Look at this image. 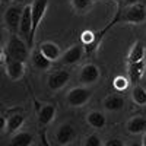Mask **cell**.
<instances>
[{
    "label": "cell",
    "mask_w": 146,
    "mask_h": 146,
    "mask_svg": "<svg viewBox=\"0 0 146 146\" xmlns=\"http://www.w3.org/2000/svg\"><path fill=\"white\" fill-rule=\"evenodd\" d=\"M146 21V6L142 3H136L127 7H120L118 13L115 15L114 22H126V23H143Z\"/></svg>",
    "instance_id": "cell-2"
},
{
    "label": "cell",
    "mask_w": 146,
    "mask_h": 146,
    "mask_svg": "<svg viewBox=\"0 0 146 146\" xmlns=\"http://www.w3.org/2000/svg\"><path fill=\"white\" fill-rule=\"evenodd\" d=\"M101 78V70L100 67L94 64V63H88L85 64L80 72H79V76H78V80L80 85H85V86H89V85H94L100 80Z\"/></svg>",
    "instance_id": "cell-6"
},
{
    "label": "cell",
    "mask_w": 146,
    "mask_h": 146,
    "mask_svg": "<svg viewBox=\"0 0 146 146\" xmlns=\"http://www.w3.org/2000/svg\"><path fill=\"white\" fill-rule=\"evenodd\" d=\"M69 80H70V73L64 69H60V70H56L48 75L47 86L51 91H60L69 83Z\"/></svg>",
    "instance_id": "cell-7"
},
{
    "label": "cell",
    "mask_w": 146,
    "mask_h": 146,
    "mask_svg": "<svg viewBox=\"0 0 146 146\" xmlns=\"http://www.w3.org/2000/svg\"><path fill=\"white\" fill-rule=\"evenodd\" d=\"M86 123L89 127H92L95 130H101L107 124V117L101 111H91L86 115Z\"/></svg>",
    "instance_id": "cell-18"
},
{
    "label": "cell",
    "mask_w": 146,
    "mask_h": 146,
    "mask_svg": "<svg viewBox=\"0 0 146 146\" xmlns=\"http://www.w3.org/2000/svg\"><path fill=\"white\" fill-rule=\"evenodd\" d=\"M57 108L53 104H44L38 111V123L40 126H48L56 117Z\"/></svg>",
    "instance_id": "cell-14"
},
{
    "label": "cell",
    "mask_w": 146,
    "mask_h": 146,
    "mask_svg": "<svg viewBox=\"0 0 146 146\" xmlns=\"http://www.w3.org/2000/svg\"><path fill=\"white\" fill-rule=\"evenodd\" d=\"M145 67H146V56H145Z\"/></svg>",
    "instance_id": "cell-33"
},
{
    "label": "cell",
    "mask_w": 146,
    "mask_h": 146,
    "mask_svg": "<svg viewBox=\"0 0 146 146\" xmlns=\"http://www.w3.org/2000/svg\"><path fill=\"white\" fill-rule=\"evenodd\" d=\"M31 27H32L31 5H25V6H23V9H22V16H21V22H19V31H18V34H19L27 42H29Z\"/></svg>",
    "instance_id": "cell-10"
},
{
    "label": "cell",
    "mask_w": 146,
    "mask_h": 146,
    "mask_svg": "<svg viewBox=\"0 0 146 146\" xmlns=\"http://www.w3.org/2000/svg\"><path fill=\"white\" fill-rule=\"evenodd\" d=\"M127 131L130 135H143L146 131V118L143 115H135L127 121Z\"/></svg>",
    "instance_id": "cell-16"
},
{
    "label": "cell",
    "mask_w": 146,
    "mask_h": 146,
    "mask_svg": "<svg viewBox=\"0 0 146 146\" xmlns=\"http://www.w3.org/2000/svg\"><path fill=\"white\" fill-rule=\"evenodd\" d=\"M92 96V91L89 88H86L85 85H80V86H75L72 88L67 95H66V101H67V105L69 107H73V108H79V107H83L86 105Z\"/></svg>",
    "instance_id": "cell-4"
},
{
    "label": "cell",
    "mask_w": 146,
    "mask_h": 146,
    "mask_svg": "<svg viewBox=\"0 0 146 146\" xmlns=\"http://www.w3.org/2000/svg\"><path fill=\"white\" fill-rule=\"evenodd\" d=\"M10 143L15 146H29L34 143V136L29 131H18V133H13Z\"/></svg>",
    "instance_id": "cell-21"
},
{
    "label": "cell",
    "mask_w": 146,
    "mask_h": 146,
    "mask_svg": "<svg viewBox=\"0 0 146 146\" xmlns=\"http://www.w3.org/2000/svg\"><path fill=\"white\" fill-rule=\"evenodd\" d=\"M5 69H6V75L10 80H19L23 76V73H25V62L15 60V58H6Z\"/></svg>",
    "instance_id": "cell-9"
},
{
    "label": "cell",
    "mask_w": 146,
    "mask_h": 146,
    "mask_svg": "<svg viewBox=\"0 0 146 146\" xmlns=\"http://www.w3.org/2000/svg\"><path fill=\"white\" fill-rule=\"evenodd\" d=\"M5 57V48L2 47V45H0V60H2Z\"/></svg>",
    "instance_id": "cell-30"
},
{
    "label": "cell",
    "mask_w": 146,
    "mask_h": 146,
    "mask_svg": "<svg viewBox=\"0 0 146 146\" xmlns=\"http://www.w3.org/2000/svg\"><path fill=\"white\" fill-rule=\"evenodd\" d=\"M131 100L136 105L139 107H145L146 105V89L142 88L140 85H135V88L131 91Z\"/></svg>",
    "instance_id": "cell-22"
},
{
    "label": "cell",
    "mask_w": 146,
    "mask_h": 146,
    "mask_svg": "<svg viewBox=\"0 0 146 146\" xmlns=\"http://www.w3.org/2000/svg\"><path fill=\"white\" fill-rule=\"evenodd\" d=\"M48 9V0H34L31 3V18H32V27H31V35H29V48L34 45L35 40V34L38 31L40 23L42 22L45 13Z\"/></svg>",
    "instance_id": "cell-3"
},
{
    "label": "cell",
    "mask_w": 146,
    "mask_h": 146,
    "mask_svg": "<svg viewBox=\"0 0 146 146\" xmlns=\"http://www.w3.org/2000/svg\"><path fill=\"white\" fill-rule=\"evenodd\" d=\"M127 72H129V80L131 83H139L140 79L143 78L145 72H146V67H145V60L142 62H133V63H129L127 64Z\"/></svg>",
    "instance_id": "cell-12"
},
{
    "label": "cell",
    "mask_w": 146,
    "mask_h": 146,
    "mask_svg": "<svg viewBox=\"0 0 146 146\" xmlns=\"http://www.w3.org/2000/svg\"><path fill=\"white\" fill-rule=\"evenodd\" d=\"M29 58H31V63L35 69H38V70H48L54 62H51L50 58H47L40 50H35L29 54Z\"/></svg>",
    "instance_id": "cell-15"
},
{
    "label": "cell",
    "mask_w": 146,
    "mask_h": 146,
    "mask_svg": "<svg viewBox=\"0 0 146 146\" xmlns=\"http://www.w3.org/2000/svg\"><path fill=\"white\" fill-rule=\"evenodd\" d=\"M139 2L140 0H120V7H127V6H131V5H136Z\"/></svg>",
    "instance_id": "cell-27"
},
{
    "label": "cell",
    "mask_w": 146,
    "mask_h": 146,
    "mask_svg": "<svg viewBox=\"0 0 146 146\" xmlns=\"http://www.w3.org/2000/svg\"><path fill=\"white\" fill-rule=\"evenodd\" d=\"M3 2H7V3H12V2H15V0H3Z\"/></svg>",
    "instance_id": "cell-32"
},
{
    "label": "cell",
    "mask_w": 146,
    "mask_h": 146,
    "mask_svg": "<svg viewBox=\"0 0 146 146\" xmlns=\"http://www.w3.org/2000/svg\"><path fill=\"white\" fill-rule=\"evenodd\" d=\"M129 83H130L129 78H126V76H115L114 80H113V88L115 91H118V92H123V91H126L129 88Z\"/></svg>",
    "instance_id": "cell-23"
},
{
    "label": "cell",
    "mask_w": 146,
    "mask_h": 146,
    "mask_svg": "<svg viewBox=\"0 0 146 146\" xmlns=\"http://www.w3.org/2000/svg\"><path fill=\"white\" fill-rule=\"evenodd\" d=\"M6 130V118L3 115H0V131Z\"/></svg>",
    "instance_id": "cell-28"
},
{
    "label": "cell",
    "mask_w": 146,
    "mask_h": 146,
    "mask_svg": "<svg viewBox=\"0 0 146 146\" xmlns=\"http://www.w3.org/2000/svg\"><path fill=\"white\" fill-rule=\"evenodd\" d=\"M83 53H85L83 44H75V45H72L70 48H67L64 53H62V56H60V62H62L64 66L76 64V63H79L82 60Z\"/></svg>",
    "instance_id": "cell-8"
},
{
    "label": "cell",
    "mask_w": 146,
    "mask_h": 146,
    "mask_svg": "<svg viewBox=\"0 0 146 146\" xmlns=\"http://www.w3.org/2000/svg\"><path fill=\"white\" fill-rule=\"evenodd\" d=\"M29 54H31V48H29L28 42L19 34H10L9 41L5 48V57L21 60V62L27 63V60L29 58Z\"/></svg>",
    "instance_id": "cell-1"
},
{
    "label": "cell",
    "mask_w": 146,
    "mask_h": 146,
    "mask_svg": "<svg viewBox=\"0 0 146 146\" xmlns=\"http://www.w3.org/2000/svg\"><path fill=\"white\" fill-rule=\"evenodd\" d=\"M70 2H72V6L75 7L76 12L83 13V12H86V10L91 9L94 0H70Z\"/></svg>",
    "instance_id": "cell-24"
},
{
    "label": "cell",
    "mask_w": 146,
    "mask_h": 146,
    "mask_svg": "<svg viewBox=\"0 0 146 146\" xmlns=\"http://www.w3.org/2000/svg\"><path fill=\"white\" fill-rule=\"evenodd\" d=\"M104 108L107 110V111H111V113L120 111V110L124 108V98L118 94L108 95L104 100Z\"/></svg>",
    "instance_id": "cell-17"
},
{
    "label": "cell",
    "mask_w": 146,
    "mask_h": 146,
    "mask_svg": "<svg viewBox=\"0 0 146 146\" xmlns=\"http://www.w3.org/2000/svg\"><path fill=\"white\" fill-rule=\"evenodd\" d=\"M145 56H146V47H145V44L140 42V41H136L135 44L131 45L130 51H129L127 62H129V63L142 62V60H145Z\"/></svg>",
    "instance_id": "cell-20"
},
{
    "label": "cell",
    "mask_w": 146,
    "mask_h": 146,
    "mask_svg": "<svg viewBox=\"0 0 146 146\" xmlns=\"http://www.w3.org/2000/svg\"><path fill=\"white\" fill-rule=\"evenodd\" d=\"M83 145H85V146H101V145H104V140H102L98 135L92 133V135H88L86 137H85Z\"/></svg>",
    "instance_id": "cell-25"
},
{
    "label": "cell",
    "mask_w": 146,
    "mask_h": 146,
    "mask_svg": "<svg viewBox=\"0 0 146 146\" xmlns=\"http://www.w3.org/2000/svg\"><path fill=\"white\" fill-rule=\"evenodd\" d=\"M38 50L47 57V58H50L51 62H56V60L60 58V56H62V50H60V47L53 42V41H44L40 44L38 47Z\"/></svg>",
    "instance_id": "cell-13"
},
{
    "label": "cell",
    "mask_w": 146,
    "mask_h": 146,
    "mask_svg": "<svg viewBox=\"0 0 146 146\" xmlns=\"http://www.w3.org/2000/svg\"><path fill=\"white\" fill-rule=\"evenodd\" d=\"M56 143L58 145H69L76 139V129L69 123L62 124L56 130Z\"/></svg>",
    "instance_id": "cell-11"
},
{
    "label": "cell",
    "mask_w": 146,
    "mask_h": 146,
    "mask_svg": "<svg viewBox=\"0 0 146 146\" xmlns=\"http://www.w3.org/2000/svg\"><path fill=\"white\" fill-rule=\"evenodd\" d=\"M25 123V117L21 113H13L12 115H9V118H6V131L9 135L16 133Z\"/></svg>",
    "instance_id": "cell-19"
},
{
    "label": "cell",
    "mask_w": 146,
    "mask_h": 146,
    "mask_svg": "<svg viewBox=\"0 0 146 146\" xmlns=\"http://www.w3.org/2000/svg\"><path fill=\"white\" fill-rule=\"evenodd\" d=\"M34 0H15V3L21 5V6H25V5H31Z\"/></svg>",
    "instance_id": "cell-29"
},
{
    "label": "cell",
    "mask_w": 146,
    "mask_h": 146,
    "mask_svg": "<svg viewBox=\"0 0 146 146\" xmlns=\"http://www.w3.org/2000/svg\"><path fill=\"white\" fill-rule=\"evenodd\" d=\"M22 9H23V6H21L18 3H13V5H10L5 12L3 21H5V25H6V28H7V31L10 34H18V31H19Z\"/></svg>",
    "instance_id": "cell-5"
},
{
    "label": "cell",
    "mask_w": 146,
    "mask_h": 146,
    "mask_svg": "<svg viewBox=\"0 0 146 146\" xmlns=\"http://www.w3.org/2000/svg\"><path fill=\"white\" fill-rule=\"evenodd\" d=\"M142 145L146 146V131L143 133V136H142Z\"/></svg>",
    "instance_id": "cell-31"
},
{
    "label": "cell",
    "mask_w": 146,
    "mask_h": 146,
    "mask_svg": "<svg viewBox=\"0 0 146 146\" xmlns=\"http://www.w3.org/2000/svg\"><path fill=\"white\" fill-rule=\"evenodd\" d=\"M104 145H107V146H124L126 142H124L123 139H120V137H113V139L105 140Z\"/></svg>",
    "instance_id": "cell-26"
}]
</instances>
